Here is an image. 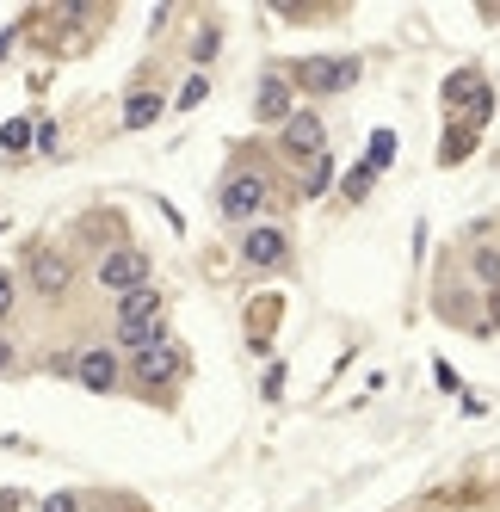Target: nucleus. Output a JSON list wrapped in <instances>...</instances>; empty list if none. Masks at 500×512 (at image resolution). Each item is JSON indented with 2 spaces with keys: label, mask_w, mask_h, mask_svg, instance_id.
Wrapping results in <instances>:
<instances>
[{
  "label": "nucleus",
  "mask_w": 500,
  "mask_h": 512,
  "mask_svg": "<svg viewBox=\"0 0 500 512\" xmlns=\"http://www.w3.org/2000/svg\"><path fill=\"white\" fill-rule=\"evenodd\" d=\"M272 173L266 167H235L229 179H223V186H217V216H223V223H241V229H254L260 223V216L272 210Z\"/></svg>",
  "instance_id": "f257e3e1"
},
{
  "label": "nucleus",
  "mask_w": 500,
  "mask_h": 512,
  "mask_svg": "<svg viewBox=\"0 0 500 512\" xmlns=\"http://www.w3.org/2000/svg\"><path fill=\"white\" fill-rule=\"evenodd\" d=\"M180 383H186V346L180 340H161V346L130 352V389L142 401H167Z\"/></svg>",
  "instance_id": "f03ea898"
},
{
  "label": "nucleus",
  "mask_w": 500,
  "mask_h": 512,
  "mask_svg": "<svg viewBox=\"0 0 500 512\" xmlns=\"http://www.w3.org/2000/svg\"><path fill=\"white\" fill-rule=\"evenodd\" d=\"M359 75H365L359 56H303V62L284 68V81H291L297 93H309V99H334L346 87H359Z\"/></svg>",
  "instance_id": "7ed1b4c3"
},
{
  "label": "nucleus",
  "mask_w": 500,
  "mask_h": 512,
  "mask_svg": "<svg viewBox=\"0 0 500 512\" xmlns=\"http://www.w3.org/2000/svg\"><path fill=\"white\" fill-rule=\"evenodd\" d=\"M25 284H31V297H38V303H62L68 284H75V260H68V247L31 241V253H25Z\"/></svg>",
  "instance_id": "20e7f679"
},
{
  "label": "nucleus",
  "mask_w": 500,
  "mask_h": 512,
  "mask_svg": "<svg viewBox=\"0 0 500 512\" xmlns=\"http://www.w3.org/2000/svg\"><path fill=\"white\" fill-rule=\"evenodd\" d=\"M445 118L470 124V130H482L494 118V87H488L482 68H457V75L445 81Z\"/></svg>",
  "instance_id": "39448f33"
},
{
  "label": "nucleus",
  "mask_w": 500,
  "mask_h": 512,
  "mask_svg": "<svg viewBox=\"0 0 500 512\" xmlns=\"http://www.w3.org/2000/svg\"><path fill=\"white\" fill-rule=\"evenodd\" d=\"M155 272V260L142 247H112V253H99V290H112V297H130V290H142Z\"/></svg>",
  "instance_id": "423d86ee"
},
{
  "label": "nucleus",
  "mask_w": 500,
  "mask_h": 512,
  "mask_svg": "<svg viewBox=\"0 0 500 512\" xmlns=\"http://www.w3.org/2000/svg\"><path fill=\"white\" fill-rule=\"evenodd\" d=\"M278 155L284 161H321L328 155V124H321V112H291L278 124Z\"/></svg>",
  "instance_id": "0eeeda50"
},
{
  "label": "nucleus",
  "mask_w": 500,
  "mask_h": 512,
  "mask_svg": "<svg viewBox=\"0 0 500 512\" xmlns=\"http://www.w3.org/2000/svg\"><path fill=\"white\" fill-rule=\"evenodd\" d=\"M75 383L87 395H118L124 389V364H118V346H87L75 358Z\"/></svg>",
  "instance_id": "6e6552de"
},
{
  "label": "nucleus",
  "mask_w": 500,
  "mask_h": 512,
  "mask_svg": "<svg viewBox=\"0 0 500 512\" xmlns=\"http://www.w3.org/2000/svg\"><path fill=\"white\" fill-rule=\"evenodd\" d=\"M241 260L254 266V272H278L284 260H291V235H284L278 223H254L241 241Z\"/></svg>",
  "instance_id": "1a4fd4ad"
},
{
  "label": "nucleus",
  "mask_w": 500,
  "mask_h": 512,
  "mask_svg": "<svg viewBox=\"0 0 500 512\" xmlns=\"http://www.w3.org/2000/svg\"><path fill=\"white\" fill-rule=\"evenodd\" d=\"M291 112H297V87L284 75H266L260 93H254V124H284Z\"/></svg>",
  "instance_id": "9d476101"
},
{
  "label": "nucleus",
  "mask_w": 500,
  "mask_h": 512,
  "mask_svg": "<svg viewBox=\"0 0 500 512\" xmlns=\"http://www.w3.org/2000/svg\"><path fill=\"white\" fill-rule=\"evenodd\" d=\"M476 136L482 130H470V124H445V136H439V167H463L476 155Z\"/></svg>",
  "instance_id": "9b49d317"
},
{
  "label": "nucleus",
  "mask_w": 500,
  "mask_h": 512,
  "mask_svg": "<svg viewBox=\"0 0 500 512\" xmlns=\"http://www.w3.org/2000/svg\"><path fill=\"white\" fill-rule=\"evenodd\" d=\"M155 118H161V93L142 87V93H130V99H124V130H149Z\"/></svg>",
  "instance_id": "f8f14e48"
},
{
  "label": "nucleus",
  "mask_w": 500,
  "mask_h": 512,
  "mask_svg": "<svg viewBox=\"0 0 500 512\" xmlns=\"http://www.w3.org/2000/svg\"><path fill=\"white\" fill-rule=\"evenodd\" d=\"M470 272H476L482 290H500V247H476L470 253Z\"/></svg>",
  "instance_id": "ddd939ff"
},
{
  "label": "nucleus",
  "mask_w": 500,
  "mask_h": 512,
  "mask_svg": "<svg viewBox=\"0 0 500 512\" xmlns=\"http://www.w3.org/2000/svg\"><path fill=\"white\" fill-rule=\"evenodd\" d=\"M389 161H396V130H371V155H365V167L383 173Z\"/></svg>",
  "instance_id": "4468645a"
},
{
  "label": "nucleus",
  "mask_w": 500,
  "mask_h": 512,
  "mask_svg": "<svg viewBox=\"0 0 500 512\" xmlns=\"http://www.w3.org/2000/svg\"><path fill=\"white\" fill-rule=\"evenodd\" d=\"M25 142H38V124H25V118H13L7 130H0V149H7V155H19Z\"/></svg>",
  "instance_id": "2eb2a0df"
},
{
  "label": "nucleus",
  "mask_w": 500,
  "mask_h": 512,
  "mask_svg": "<svg viewBox=\"0 0 500 512\" xmlns=\"http://www.w3.org/2000/svg\"><path fill=\"white\" fill-rule=\"evenodd\" d=\"M328 179H334V161L321 155V161H309V179H303V198H315V192H328Z\"/></svg>",
  "instance_id": "dca6fc26"
},
{
  "label": "nucleus",
  "mask_w": 500,
  "mask_h": 512,
  "mask_svg": "<svg viewBox=\"0 0 500 512\" xmlns=\"http://www.w3.org/2000/svg\"><path fill=\"white\" fill-rule=\"evenodd\" d=\"M13 309H19V278L0 266V327H7V315H13Z\"/></svg>",
  "instance_id": "f3484780"
},
{
  "label": "nucleus",
  "mask_w": 500,
  "mask_h": 512,
  "mask_svg": "<svg viewBox=\"0 0 500 512\" xmlns=\"http://www.w3.org/2000/svg\"><path fill=\"white\" fill-rule=\"evenodd\" d=\"M204 99H210V81H204V75H192V81L180 87V99H173V105H180V112H192V105H204Z\"/></svg>",
  "instance_id": "a211bd4d"
},
{
  "label": "nucleus",
  "mask_w": 500,
  "mask_h": 512,
  "mask_svg": "<svg viewBox=\"0 0 500 512\" xmlns=\"http://www.w3.org/2000/svg\"><path fill=\"white\" fill-rule=\"evenodd\" d=\"M371 179H377L371 167H352V173L340 179V192H346V198H365V192H371Z\"/></svg>",
  "instance_id": "6ab92c4d"
},
{
  "label": "nucleus",
  "mask_w": 500,
  "mask_h": 512,
  "mask_svg": "<svg viewBox=\"0 0 500 512\" xmlns=\"http://www.w3.org/2000/svg\"><path fill=\"white\" fill-rule=\"evenodd\" d=\"M217 44H223V38H217V31H198V38H192V62L204 68L210 56H217Z\"/></svg>",
  "instance_id": "aec40b11"
},
{
  "label": "nucleus",
  "mask_w": 500,
  "mask_h": 512,
  "mask_svg": "<svg viewBox=\"0 0 500 512\" xmlns=\"http://www.w3.org/2000/svg\"><path fill=\"white\" fill-rule=\"evenodd\" d=\"M38 512H81V494H50Z\"/></svg>",
  "instance_id": "412c9836"
},
{
  "label": "nucleus",
  "mask_w": 500,
  "mask_h": 512,
  "mask_svg": "<svg viewBox=\"0 0 500 512\" xmlns=\"http://www.w3.org/2000/svg\"><path fill=\"white\" fill-rule=\"evenodd\" d=\"M13 371H19V352H13L7 334H0V377H13Z\"/></svg>",
  "instance_id": "4be33fe9"
},
{
  "label": "nucleus",
  "mask_w": 500,
  "mask_h": 512,
  "mask_svg": "<svg viewBox=\"0 0 500 512\" xmlns=\"http://www.w3.org/2000/svg\"><path fill=\"white\" fill-rule=\"evenodd\" d=\"M482 303H488V334H500V290H482Z\"/></svg>",
  "instance_id": "5701e85b"
},
{
  "label": "nucleus",
  "mask_w": 500,
  "mask_h": 512,
  "mask_svg": "<svg viewBox=\"0 0 500 512\" xmlns=\"http://www.w3.org/2000/svg\"><path fill=\"white\" fill-rule=\"evenodd\" d=\"M433 377H439V389H451V395L463 389V383H457V371H451V364H433Z\"/></svg>",
  "instance_id": "b1692460"
},
{
  "label": "nucleus",
  "mask_w": 500,
  "mask_h": 512,
  "mask_svg": "<svg viewBox=\"0 0 500 512\" xmlns=\"http://www.w3.org/2000/svg\"><path fill=\"white\" fill-rule=\"evenodd\" d=\"M7 50H13V31H0V62H7Z\"/></svg>",
  "instance_id": "393cba45"
},
{
  "label": "nucleus",
  "mask_w": 500,
  "mask_h": 512,
  "mask_svg": "<svg viewBox=\"0 0 500 512\" xmlns=\"http://www.w3.org/2000/svg\"><path fill=\"white\" fill-rule=\"evenodd\" d=\"M0 235H7V223H0Z\"/></svg>",
  "instance_id": "a878e982"
}]
</instances>
